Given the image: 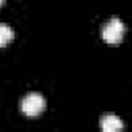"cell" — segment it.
<instances>
[{"label":"cell","mask_w":132,"mask_h":132,"mask_svg":"<svg viewBox=\"0 0 132 132\" xmlns=\"http://www.w3.org/2000/svg\"><path fill=\"white\" fill-rule=\"evenodd\" d=\"M101 37H103L105 43H111V45L120 43L122 37H124V23L120 19H109L101 29Z\"/></svg>","instance_id":"6da1fadb"},{"label":"cell","mask_w":132,"mask_h":132,"mask_svg":"<svg viewBox=\"0 0 132 132\" xmlns=\"http://www.w3.org/2000/svg\"><path fill=\"white\" fill-rule=\"evenodd\" d=\"M45 109V99L39 93H29L23 101H21V111L27 118H37L41 111Z\"/></svg>","instance_id":"7a4b0ae2"},{"label":"cell","mask_w":132,"mask_h":132,"mask_svg":"<svg viewBox=\"0 0 132 132\" xmlns=\"http://www.w3.org/2000/svg\"><path fill=\"white\" fill-rule=\"evenodd\" d=\"M122 128H124V124L118 116H111V113L103 116V120H101V130L103 132H120Z\"/></svg>","instance_id":"3957f363"},{"label":"cell","mask_w":132,"mask_h":132,"mask_svg":"<svg viewBox=\"0 0 132 132\" xmlns=\"http://www.w3.org/2000/svg\"><path fill=\"white\" fill-rule=\"evenodd\" d=\"M12 39H14V33H12V29H10L8 25L0 23V47L8 45V43H10Z\"/></svg>","instance_id":"277c9868"},{"label":"cell","mask_w":132,"mask_h":132,"mask_svg":"<svg viewBox=\"0 0 132 132\" xmlns=\"http://www.w3.org/2000/svg\"><path fill=\"white\" fill-rule=\"evenodd\" d=\"M2 2H4V0H0V6H2Z\"/></svg>","instance_id":"5b68a950"}]
</instances>
